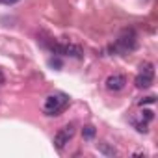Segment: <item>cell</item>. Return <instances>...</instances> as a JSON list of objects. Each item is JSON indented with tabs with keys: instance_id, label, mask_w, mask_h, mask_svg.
<instances>
[{
	"instance_id": "6da1fadb",
	"label": "cell",
	"mask_w": 158,
	"mask_h": 158,
	"mask_svg": "<svg viewBox=\"0 0 158 158\" xmlns=\"http://www.w3.org/2000/svg\"><path fill=\"white\" fill-rule=\"evenodd\" d=\"M138 47V39H136V32L130 28V30H125L119 39L115 41V45L112 47L114 52H132L134 48Z\"/></svg>"
},
{
	"instance_id": "7a4b0ae2",
	"label": "cell",
	"mask_w": 158,
	"mask_h": 158,
	"mask_svg": "<svg viewBox=\"0 0 158 158\" xmlns=\"http://www.w3.org/2000/svg\"><path fill=\"white\" fill-rule=\"evenodd\" d=\"M69 104V99L67 95L63 93H58V95H50L45 99V104H43V112L47 115H58L65 106Z\"/></svg>"
},
{
	"instance_id": "3957f363",
	"label": "cell",
	"mask_w": 158,
	"mask_h": 158,
	"mask_svg": "<svg viewBox=\"0 0 158 158\" xmlns=\"http://www.w3.org/2000/svg\"><path fill=\"white\" fill-rule=\"evenodd\" d=\"M152 80H154V67H152V63L147 61V63L141 65V73L136 76L134 84H136V88H139V89H147V88L152 86Z\"/></svg>"
},
{
	"instance_id": "277c9868",
	"label": "cell",
	"mask_w": 158,
	"mask_h": 158,
	"mask_svg": "<svg viewBox=\"0 0 158 158\" xmlns=\"http://www.w3.org/2000/svg\"><path fill=\"white\" fill-rule=\"evenodd\" d=\"M54 54H63V56H73V58H82V48L76 45H61V43H45Z\"/></svg>"
},
{
	"instance_id": "5b68a950",
	"label": "cell",
	"mask_w": 158,
	"mask_h": 158,
	"mask_svg": "<svg viewBox=\"0 0 158 158\" xmlns=\"http://www.w3.org/2000/svg\"><path fill=\"white\" fill-rule=\"evenodd\" d=\"M73 136H74V128H73V125H67V127L60 128V130L56 132V136H54V147H56L58 151H61V149L71 141Z\"/></svg>"
},
{
	"instance_id": "8992f818",
	"label": "cell",
	"mask_w": 158,
	"mask_h": 158,
	"mask_svg": "<svg viewBox=\"0 0 158 158\" xmlns=\"http://www.w3.org/2000/svg\"><path fill=\"white\" fill-rule=\"evenodd\" d=\"M125 86H127L125 74H112L106 80V89H110V91H121Z\"/></svg>"
},
{
	"instance_id": "52a82bcc",
	"label": "cell",
	"mask_w": 158,
	"mask_h": 158,
	"mask_svg": "<svg viewBox=\"0 0 158 158\" xmlns=\"http://www.w3.org/2000/svg\"><path fill=\"white\" fill-rule=\"evenodd\" d=\"M97 147H99V152H102L104 156H110V158L117 156V149H115V147H112V145H110V143H106V141L99 143Z\"/></svg>"
},
{
	"instance_id": "ba28073f",
	"label": "cell",
	"mask_w": 158,
	"mask_h": 158,
	"mask_svg": "<svg viewBox=\"0 0 158 158\" xmlns=\"http://www.w3.org/2000/svg\"><path fill=\"white\" fill-rule=\"evenodd\" d=\"M82 136H84L86 139H91V138H95V127H91V125L84 127V128H82Z\"/></svg>"
},
{
	"instance_id": "9c48e42d",
	"label": "cell",
	"mask_w": 158,
	"mask_h": 158,
	"mask_svg": "<svg viewBox=\"0 0 158 158\" xmlns=\"http://www.w3.org/2000/svg\"><path fill=\"white\" fill-rule=\"evenodd\" d=\"M132 123H134L138 132H147V123H136V121H132Z\"/></svg>"
},
{
	"instance_id": "30bf717a",
	"label": "cell",
	"mask_w": 158,
	"mask_h": 158,
	"mask_svg": "<svg viewBox=\"0 0 158 158\" xmlns=\"http://www.w3.org/2000/svg\"><path fill=\"white\" fill-rule=\"evenodd\" d=\"M152 102H154V97H145V99H141V101H139V104H141V106H143V104H152Z\"/></svg>"
},
{
	"instance_id": "8fae6325",
	"label": "cell",
	"mask_w": 158,
	"mask_h": 158,
	"mask_svg": "<svg viewBox=\"0 0 158 158\" xmlns=\"http://www.w3.org/2000/svg\"><path fill=\"white\" fill-rule=\"evenodd\" d=\"M141 117H145L147 121H151V119H152V112H151V110H143V112H141Z\"/></svg>"
},
{
	"instance_id": "7c38bea8",
	"label": "cell",
	"mask_w": 158,
	"mask_h": 158,
	"mask_svg": "<svg viewBox=\"0 0 158 158\" xmlns=\"http://www.w3.org/2000/svg\"><path fill=\"white\" fill-rule=\"evenodd\" d=\"M2 4H6V6H11V4H17V2H21V0H0Z\"/></svg>"
},
{
	"instance_id": "4fadbf2b",
	"label": "cell",
	"mask_w": 158,
	"mask_h": 158,
	"mask_svg": "<svg viewBox=\"0 0 158 158\" xmlns=\"http://www.w3.org/2000/svg\"><path fill=\"white\" fill-rule=\"evenodd\" d=\"M50 65H52V67H58V69H60V67H61V61H60V60H50Z\"/></svg>"
},
{
	"instance_id": "5bb4252c",
	"label": "cell",
	"mask_w": 158,
	"mask_h": 158,
	"mask_svg": "<svg viewBox=\"0 0 158 158\" xmlns=\"http://www.w3.org/2000/svg\"><path fill=\"white\" fill-rule=\"evenodd\" d=\"M4 82V76H2V73H0V84H2Z\"/></svg>"
}]
</instances>
